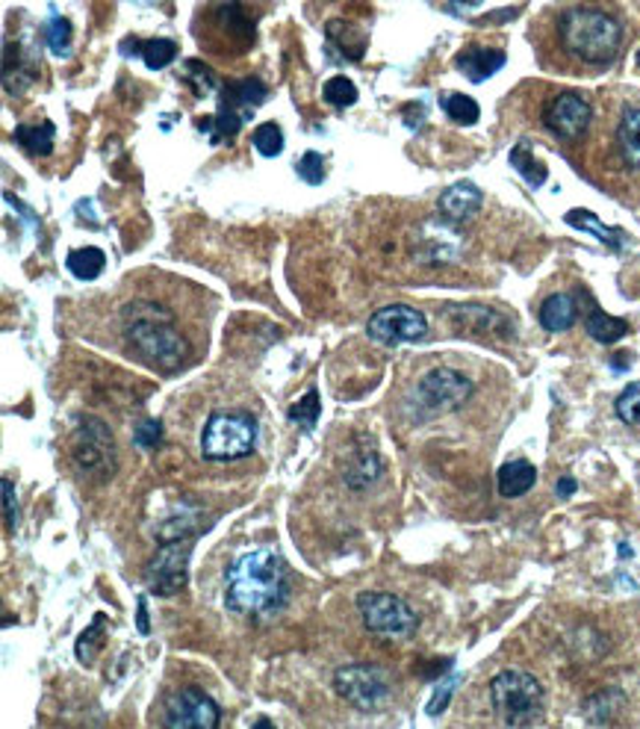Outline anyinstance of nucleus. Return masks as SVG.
I'll return each mask as SVG.
<instances>
[{
    "instance_id": "4468645a",
    "label": "nucleus",
    "mask_w": 640,
    "mask_h": 729,
    "mask_svg": "<svg viewBox=\"0 0 640 729\" xmlns=\"http://www.w3.org/2000/svg\"><path fill=\"white\" fill-rule=\"evenodd\" d=\"M213 30L222 33L219 44H234L236 51H248V44L254 42V21L240 0H225L222 7L213 9Z\"/></svg>"
},
{
    "instance_id": "6e6552de",
    "label": "nucleus",
    "mask_w": 640,
    "mask_h": 729,
    "mask_svg": "<svg viewBox=\"0 0 640 729\" xmlns=\"http://www.w3.org/2000/svg\"><path fill=\"white\" fill-rule=\"evenodd\" d=\"M366 334L382 343V346H398V343H414L428 334V320L416 307L407 304H389L375 311L366 322Z\"/></svg>"
},
{
    "instance_id": "f3484780",
    "label": "nucleus",
    "mask_w": 640,
    "mask_h": 729,
    "mask_svg": "<svg viewBox=\"0 0 640 729\" xmlns=\"http://www.w3.org/2000/svg\"><path fill=\"white\" fill-rule=\"evenodd\" d=\"M325 39H328L331 48H337L343 60H352V62L364 60L366 44H369L364 30L357 24H352V21H328V27H325Z\"/></svg>"
},
{
    "instance_id": "c85d7f7f",
    "label": "nucleus",
    "mask_w": 640,
    "mask_h": 729,
    "mask_svg": "<svg viewBox=\"0 0 640 729\" xmlns=\"http://www.w3.org/2000/svg\"><path fill=\"white\" fill-rule=\"evenodd\" d=\"M378 473H382V460H378V455H375V452H360V455H355V460L348 464L346 482L355 487V490H360V487L373 485L375 478H378Z\"/></svg>"
},
{
    "instance_id": "aec40b11",
    "label": "nucleus",
    "mask_w": 640,
    "mask_h": 729,
    "mask_svg": "<svg viewBox=\"0 0 640 729\" xmlns=\"http://www.w3.org/2000/svg\"><path fill=\"white\" fill-rule=\"evenodd\" d=\"M617 151L629 169H640V107H629L617 124Z\"/></svg>"
},
{
    "instance_id": "dca6fc26",
    "label": "nucleus",
    "mask_w": 640,
    "mask_h": 729,
    "mask_svg": "<svg viewBox=\"0 0 640 729\" xmlns=\"http://www.w3.org/2000/svg\"><path fill=\"white\" fill-rule=\"evenodd\" d=\"M481 201H485V195H481L476 183L464 181L443 192L440 201H437V210H440L443 219H449V222H467V219L476 216Z\"/></svg>"
},
{
    "instance_id": "ddd939ff",
    "label": "nucleus",
    "mask_w": 640,
    "mask_h": 729,
    "mask_svg": "<svg viewBox=\"0 0 640 729\" xmlns=\"http://www.w3.org/2000/svg\"><path fill=\"white\" fill-rule=\"evenodd\" d=\"M334 686H337L339 697H346L357 709H375L389 691L382 670L369 668V665H348V668L337 670Z\"/></svg>"
},
{
    "instance_id": "a211bd4d",
    "label": "nucleus",
    "mask_w": 640,
    "mask_h": 729,
    "mask_svg": "<svg viewBox=\"0 0 640 729\" xmlns=\"http://www.w3.org/2000/svg\"><path fill=\"white\" fill-rule=\"evenodd\" d=\"M537 316H540V325H544L546 331L558 334V331H567L576 325L579 307H576V298H572L570 293H555L540 304V313H537Z\"/></svg>"
},
{
    "instance_id": "c756f323",
    "label": "nucleus",
    "mask_w": 640,
    "mask_h": 729,
    "mask_svg": "<svg viewBox=\"0 0 640 729\" xmlns=\"http://www.w3.org/2000/svg\"><path fill=\"white\" fill-rule=\"evenodd\" d=\"M136 53H142L148 69L160 71L177 60V44H174L172 39H151V42H139Z\"/></svg>"
},
{
    "instance_id": "6ab92c4d",
    "label": "nucleus",
    "mask_w": 640,
    "mask_h": 729,
    "mask_svg": "<svg viewBox=\"0 0 640 729\" xmlns=\"http://www.w3.org/2000/svg\"><path fill=\"white\" fill-rule=\"evenodd\" d=\"M537 482V469L535 464L528 460H508L499 476H496V487H499V496L505 499H517V496L528 494Z\"/></svg>"
},
{
    "instance_id": "a19ab883",
    "label": "nucleus",
    "mask_w": 640,
    "mask_h": 729,
    "mask_svg": "<svg viewBox=\"0 0 640 729\" xmlns=\"http://www.w3.org/2000/svg\"><path fill=\"white\" fill-rule=\"evenodd\" d=\"M139 632H142V635L151 632V626H148V603H145V597H139Z\"/></svg>"
},
{
    "instance_id": "4c0bfd02",
    "label": "nucleus",
    "mask_w": 640,
    "mask_h": 729,
    "mask_svg": "<svg viewBox=\"0 0 640 729\" xmlns=\"http://www.w3.org/2000/svg\"><path fill=\"white\" fill-rule=\"evenodd\" d=\"M160 437H163V426H160L156 419H148V423H142V426L136 428L133 443H136L139 449H151V446L160 443Z\"/></svg>"
},
{
    "instance_id": "473e14b6",
    "label": "nucleus",
    "mask_w": 640,
    "mask_h": 729,
    "mask_svg": "<svg viewBox=\"0 0 640 729\" xmlns=\"http://www.w3.org/2000/svg\"><path fill=\"white\" fill-rule=\"evenodd\" d=\"M252 142L263 156H277L284 151V131L275 122H263L252 133Z\"/></svg>"
},
{
    "instance_id": "2f4dec72",
    "label": "nucleus",
    "mask_w": 640,
    "mask_h": 729,
    "mask_svg": "<svg viewBox=\"0 0 640 729\" xmlns=\"http://www.w3.org/2000/svg\"><path fill=\"white\" fill-rule=\"evenodd\" d=\"M322 98H325L331 107H337V110H346V107L357 104V87L348 78L337 74V78H331L328 83L322 87Z\"/></svg>"
},
{
    "instance_id": "cd10ccee",
    "label": "nucleus",
    "mask_w": 640,
    "mask_h": 729,
    "mask_svg": "<svg viewBox=\"0 0 640 729\" xmlns=\"http://www.w3.org/2000/svg\"><path fill=\"white\" fill-rule=\"evenodd\" d=\"M440 107L455 124H467L469 128V124H476L481 119V107L469 95H460V92H443Z\"/></svg>"
},
{
    "instance_id": "b1692460",
    "label": "nucleus",
    "mask_w": 640,
    "mask_h": 729,
    "mask_svg": "<svg viewBox=\"0 0 640 729\" xmlns=\"http://www.w3.org/2000/svg\"><path fill=\"white\" fill-rule=\"evenodd\" d=\"M53 136H57V128L51 122L42 124H18L12 140L24 148L27 154L33 156H48L53 151Z\"/></svg>"
},
{
    "instance_id": "37998d69",
    "label": "nucleus",
    "mask_w": 640,
    "mask_h": 729,
    "mask_svg": "<svg viewBox=\"0 0 640 729\" xmlns=\"http://www.w3.org/2000/svg\"><path fill=\"white\" fill-rule=\"evenodd\" d=\"M481 0H451V12H464V9L478 7Z\"/></svg>"
},
{
    "instance_id": "ea45409f",
    "label": "nucleus",
    "mask_w": 640,
    "mask_h": 729,
    "mask_svg": "<svg viewBox=\"0 0 640 729\" xmlns=\"http://www.w3.org/2000/svg\"><path fill=\"white\" fill-rule=\"evenodd\" d=\"M451 691H455V679H449V682H443V686L437 688V695H434V700L428 703V715H440L443 709H446V703H449Z\"/></svg>"
},
{
    "instance_id": "72a5a7b5",
    "label": "nucleus",
    "mask_w": 640,
    "mask_h": 729,
    "mask_svg": "<svg viewBox=\"0 0 640 729\" xmlns=\"http://www.w3.org/2000/svg\"><path fill=\"white\" fill-rule=\"evenodd\" d=\"M617 417L629 423V426H640V382H632L614 402Z\"/></svg>"
},
{
    "instance_id": "39448f33",
    "label": "nucleus",
    "mask_w": 640,
    "mask_h": 729,
    "mask_svg": "<svg viewBox=\"0 0 640 729\" xmlns=\"http://www.w3.org/2000/svg\"><path fill=\"white\" fill-rule=\"evenodd\" d=\"M257 423L245 411H216L201 432V455L207 460H240L252 455Z\"/></svg>"
},
{
    "instance_id": "20e7f679",
    "label": "nucleus",
    "mask_w": 640,
    "mask_h": 729,
    "mask_svg": "<svg viewBox=\"0 0 640 729\" xmlns=\"http://www.w3.org/2000/svg\"><path fill=\"white\" fill-rule=\"evenodd\" d=\"M490 703L508 727H531L544 715V686L526 670H502L490 682Z\"/></svg>"
},
{
    "instance_id": "a878e982",
    "label": "nucleus",
    "mask_w": 640,
    "mask_h": 729,
    "mask_svg": "<svg viewBox=\"0 0 640 729\" xmlns=\"http://www.w3.org/2000/svg\"><path fill=\"white\" fill-rule=\"evenodd\" d=\"M65 266L78 281H95L106 266V254L95 245H87V249H74L65 257Z\"/></svg>"
},
{
    "instance_id": "7c9ffc66",
    "label": "nucleus",
    "mask_w": 640,
    "mask_h": 729,
    "mask_svg": "<svg viewBox=\"0 0 640 729\" xmlns=\"http://www.w3.org/2000/svg\"><path fill=\"white\" fill-rule=\"evenodd\" d=\"M319 414H322L319 391H316V387H311V391L304 393L302 399L295 402L293 408H289V414H286V417L293 419V423H298L302 428H313L316 423H319Z\"/></svg>"
},
{
    "instance_id": "58836bf2",
    "label": "nucleus",
    "mask_w": 640,
    "mask_h": 729,
    "mask_svg": "<svg viewBox=\"0 0 640 729\" xmlns=\"http://www.w3.org/2000/svg\"><path fill=\"white\" fill-rule=\"evenodd\" d=\"M3 514H7V526L16 529L18 523V503H16V487L9 478H3Z\"/></svg>"
},
{
    "instance_id": "7ed1b4c3",
    "label": "nucleus",
    "mask_w": 640,
    "mask_h": 729,
    "mask_svg": "<svg viewBox=\"0 0 640 729\" xmlns=\"http://www.w3.org/2000/svg\"><path fill=\"white\" fill-rule=\"evenodd\" d=\"M563 51L588 65H608L623 44V27L614 16L593 7L567 9L558 21Z\"/></svg>"
},
{
    "instance_id": "f704fd0d",
    "label": "nucleus",
    "mask_w": 640,
    "mask_h": 729,
    "mask_svg": "<svg viewBox=\"0 0 640 729\" xmlns=\"http://www.w3.org/2000/svg\"><path fill=\"white\" fill-rule=\"evenodd\" d=\"M44 42L51 48L57 57H65L69 53L71 44V24L65 18H51L48 24H44Z\"/></svg>"
},
{
    "instance_id": "2eb2a0df",
    "label": "nucleus",
    "mask_w": 640,
    "mask_h": 729,
    "mask_svg": "<svg viewBox=\"0 0 640 729\" xmlns=\"http://www.w3.org/2000/svg\"><path fill=\"white\" fill-rule=\"evenodd\" d=\"M508 57L499 48H481V44H469L455 57V65L467 80L473 83H485L487 78H494L496 71L502 69Z\"/></svg>"
},
{
    "instance_id": "e433bc0d",
    "label": "nucleus",
    "mask_w": 640,
    "mask_h": 729,
    "mask_svg": "<svg viewBox=\"0 0 640 729\" xmlns=\"http://www.w3.org/2000/svg\"><path fill=\"white\" fill-rule=\"evenodd\" d=\"M186 80H190L192 89H195V95L199 98L210 95V92L216 89V78H213V71H210L207 65L199 60L186 62Z\"/></svg>"
},
{
    "instance_id": "f257e3e1",
    "label": "nucleus",
    "mask_w": 640,
    "mask_h": 729,
    "mask_svg": "<svg viewBox=\"0 0 640 729\" xmlns=\"http://www.w3.org/2000/svg\"><path fill=\"white\" fill-rule=\"evenodd\" d=\"M289 603L284 558L272 549H248L225 570V606L243 617H272Z\"/></svg>"
},
{
    "instance_id": "5701e85b",
    "label": "nucleus",
    "mask_w": 640,
    "mask_h": 729,
    "mask_svg": "<svg viewBox=\"0 0 640 729\" xmlns=\"http://www.w3.org/2000/svg\"><path fill=\"white\" fill-rule=\"evenodd\" d=\"M243 122L245 115L240 113V110L222 104V110H219L216 115H204V119H199L195 124H199V131L207 133L213 145H219V142L234 140L236 133H240V128H243Z\"/></svg>"
},
{
    "instance_id": "393cba45",
    "label": "nucleus",
    "mask_w": 640,
    "mask_h": 729,
    "mask_svg": "<svg viewBox=\"0 0 640 729\" xmlns=\"http://www.w3.org/2000/svg\"><path fill=\"white\" fill-rule=\"evenodd\" d=\"M585 328H588V334L597 340V343L611 346V343H617V340H623L626 334H629V322L617 320V316L599 311V307H590L588 320H585Z\"/></svg>"
},
{
    "instance_id": "423d86ee",
    "label": "nucleus",
    "mask_w": 640,
    "mask_h": 729,
    "mask_svg": "<svg viewBox=\"0 0 640 729\" xmlns=\"http://www.w3.org/2000/svg\"><path fill=\"white\" fill-rule=\"evenodd\" d=\"M357 611L364 617V624L369 632L384 635V638H407L416 632L419 617L405 599L396 594H384V590H366L357 597Z\"/></svg>"
},
{
    "instance_id": "9d476101",
    "label": "nucleus",
    "mask_w": 640,
    "mask_h": 729,
    "mask_svg": "<svg viewBox=\"0 0 640 729\" xmlns=\"http://www.w3.org/2000/svg\"><path fill=\"white\" fill-rule=\"evenodd\" d=\"M416 393H419L423 408H428L431 414H449V411H458L473 396V382L458 369L440 366V369H431L425 375Z\"/></svg>"
},
{
    "instance_id": "f03ea898",
    "label": "nucleus",
    "mask_w": 640,
    "mask_h": 729,
    "mask_svg": "<svg viewBox=\"0 0 640 729\" xmlns=\"http://www.w3.org/2000/svg\"><path fill=\"white\" fill-rule=\"evenodd\" d=\"M124 340L130 352L156 373H177L192 355L190 340L177 331L172 313L154 304H130L124 313Z\"/></svg>"
},
{
    "instance_id": "f8f14e48",
    "label": "nucleus",
    "mask_w": 640,
    "mask_h": 729,
    "mask_svg": "<svg viewBox=\"0 0 640 729\" xmlns=\"http://www.w3.org/2000/svg\"><path fill=\"white\" fill-rule=\"evenodd\" d=\"M590 119H593V110H590L588 98H581L579 92H561L544 110L546 131H552L558 140L567 142L581 140L590 128Z\"/></svg>"
},
{
    "instance_id": "1a4fd4ad",
    "label": "nucleus",
    "mask_w": 640,
    "mask_h": 729,
    "mask_svg": "<svg viewBox=\"0 0 640 729\" xmlns=\"http://www.w3.org/2000/svg\"><path fill=\"white\" fill-rule=\"evenodd\" d=\"M190 538H165V544L156 549L154 561L148 565V588L160 597H172L186 585V570H190Z\"/></svg>"
},
{
    "instance_id": "9b49d317",
    "label": "nucleus",
    "mask_w": 640,
    "mask_h": 729,
    "mask_svg": "<svg viewBox=\"0 0 640 729\" xmlns=\"http://www.w3.org/2000/svg\"><path fill=\"white\" fill-rule=\"evenodd\" d=\"M222 721V709L199 688L174 691L165 706V727L172 729H216Z\"/></svg>"
},
{
    "instance_id": "bb28decb",
    "label": "nucleus",
    "mask_w": 640,
    "mask_h": 729,
    "mask_svg": "<svg viewBox=\"0 0 640 729\" xmlns=\"http://www.w3.org/2000/svg\"><path fill=\"white\" fill-rule=\"evenodd\" d=\"M511 165L517 169L519 178H522L528 186H535V190H537V186H544L546 178H549L546 165L537 160L535 151H531V145H528V142H517V145L511 148Z\"/></svg>"
},
{
    "instance_id": "c9c22d12",
    "label": "nucleus",
    "mask_w": 640,
    "mask_h": 729,
    "mask_svg": "<svg viewBox=\"0 0 640 729\" xmlns=\"http://www.w3.org/2000/svg\"><path fill=\"white\" fill-rule=\"evenodd\" d=\"M295 174H298L304 183L319 186V183L325 181V156L316 154V151H307V154L298 160V165H295Z\"/></svg>"
},
{
    "instance_id": "c03bdc74",
    "label": "nucleus",
    "mask_w": 640,
    "mask_h": 729,
    "mask_svg": "<svg viewBox=\"0 0 640 729\" xmlns=\"http://www.w3.org/2000/svg\"><path fill=\"white\" fill-rule=\"evenodd\" d=\"M638 69H640V51H638Z\"/></svg>"
},
{
    "instance_id": "4be33fe9",
    "label": "nucleus",
    "mask_w": 640,
    "mask_h": 729,
    "mask_svg": "<svg viewBox=\"0 0 640 729\" xmlns=\"http://www.w3.org/2000/svg\"><path fill=\"white\" fill-rule=\"evenodd\" d=\"M567 225L579 227V231H585V234H593L599 243L608 245L611 252H620L626 243V234L620 231V227L602 225L597 213H590V210H570V213H567Z\"/></svg>"
},
{
    "instance_id": "412c9836",
    "label": "nucleus",
    "mask_w": 640,
    "mask_h": 729,
    "mask_svg": "<svg viewBox=\"0 0 640 729\" xmlns=\"http://www.w3.org/2000/svg\"><path fill=\"white\" fill-rule=\"evenodd\" d=\"M268 89L266 83H260L257 78H248V80H231L225 87V98H222V104L234 107V110H240L243 115L254 113V107H260L263 101H266Z\"/></svg>"
},
{
    "instance_id": "79ce46f5",
    "label": "nucleus",
    "mask_w": 640,
    "mask_h": 729,
    "mask_svg": "<svg viewBox=\"0 0 640 729\" xmlns=\"http://www.w3.org/2000/svg\"><path fill=\"white\" fill-rule=\"evenodd\" d=\"M576 487H579L576 485V478H570V476L561 478V482H558V496H572L576 494Z\"/></svg>"
},
{
    "instance_id": "0eeeda50",
    "label": "nucleus",
    "mask_w": 640,
    "mask_h": 729,
    "mask_svg": "<svg viewBox=\"0 0 640 729\" xmlns=\"http://www.w3.org/2000/svg\"><path fill=\"white\" fill-rule=\"evenodd\" d=\"M71 458L83 476H113L115 452L110 428L101 419H87L71 437Z\"/></svg>"
}]
</instances>
